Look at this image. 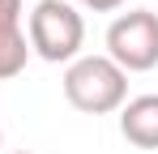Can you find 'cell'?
I'll return each instance as SVG.
<instances>
[{
  "mask_svg": "<svg viewBox=\"0 0 158 154\" xmlns=\"http://www.w3.org/2000/svg\"><path fill=\"white\" fill-rule=\"evenodd\" d=\"M60 86L69 107L81 116H111L128 103V73L107 56H77L64 69Z\"/></svg>",
  "mask_w": 158,
  "mask_h": 154,
  "instance_id": "cell-1",
  "label": "cell"
},
{
  "mask_svg": "<svg viewBox=\"0 0 158 154\" xmlns=\"http://www.w3.org/2000/svg\"><path fill=\"white\" fill-rule=\"evenodd\" d=\"M26 4L22 0H0V81L17 77L30 60V39H26Z\"/></svg>",
  "mask_w": 158,
  "mask_h": 154,
  "instance_id": "cell-4",
  "label": "cell"
},
{
  "mask_svg": "<svg viewBox=\"0 0 158 154\" xmlns=\"http://www.w3.org/2000/svg\"><path fill=\"white\" fill-rule=\"evenodd\" d=\"M120 133L137 150H158V94H137L120 107Z\"/></svg>",
  "mask_w": 158,
  "mask_h": 154,
  "instance_id": "cell-5",
  "label": "cell"
},
{
  "mask_svg": "<svg viewBox=\"0 0 158 154\" xmlns=\"http://www.w3.org/2000/svg\"><path fill=\"white\" fill-rule=\"evenodd\" d=\"M17 154H34V150H17Z\"/></svg>",
  "mask_w": 158,
  "mask_h": 154,
  "instance_id": "cell-7",
  "label": "cell"
},
{
  "mask_svg": "<svg viewBox=\"0 0 158 154\" xmlns=\"http://www.w3.org/2000/svg\"><path fill=\"white\" fill-rule=\"evenodd\" d=\"M69 4H77V9H94V13H115V9H124L128 0H69Z\"/></svg>",
  "mask_w": 158,
  "mask_h": 154,
  "instance_id": "cell-6",
  "label": "cell"
},
{
  "mask_svg": "<svg viewBox=\"0 0 158 154\" xmlns=\"http://www.w3.org/2000/svg\"><path fill=\"white\" fill-rule=\"evenodd\" d=\"M0 141H4V133H0Z\"/></svg>",
  "mask_w": 158,
  "mask_h": 154,
  "instance_id": "cell-8",
  "label": "cell"
},
{
  "mask_svg": "<svg viewBox=\"0 0 158 154\" xmlns=\"http://www.w3.org/2000/svg\"><path fill=\"white\" fill-rule=\"evenodd\" d=\"M107 60H115L124 73H150L158 69V13L154 9H128L107 26Z\"/></svg>",
  "mask_w": 158,
  "mask_h": 154,
  "instance_id": "cell-3",
  "label": "cell"
},
{
  "mask_svg": "<svg viewBox=\"0 0 158 154\" xmlns=\"http://www.w3.org/2000/svg\"><path fill=\"white\" fill-rule=\"evenodd\" d=\"M30 56L47 64H73L85 47V17L69 0H39L26 17Z\"/></svg>",
  "mask_w": 158,
  "mask_h": 154,
  "instance_id": "cell-2",
  "label": "cell"
}]
</instances>
